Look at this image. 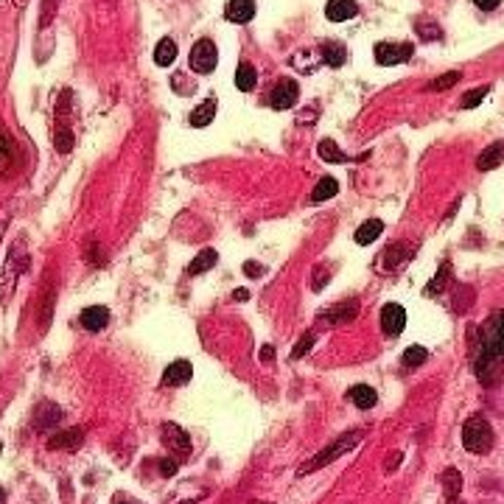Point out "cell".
Masks as SVG:
<instances>
[{"label":"cell","mask_w":504,"mask_h":504,"mask_svg":"<svg viewBox=\"0 0 504 504\" xmlns=\"http://www.w3.org/2000/svg\"><path fill=\"white\" fill-rule=\"evenodd\" d=\"M463 446L471 454H488L493 449V429L482 415H471L463 426Z\"/></svg>","instance_id":"cell-1"},{"label":"cell","mask_w":504,"mask_h":504,"mask_svg":"<svg viewBox=\"0 0 504 504\" xmlns=\"http://www.w3.org/2000/svg\"><path fill=\"white\" fill-rule=\"evenodd\" d=\"M362 440V432H350V435H342L339 440H333L328 449H322L314 460H308L305 465H300V477L303 474H311V471H319V468H325V465H331V463H336L342 454H347V451H353L356 449V443Z\"/></svg>","instance_id":"cell-2"},{"label":"cell","mask_w":504,"mask_h":504,"mask_svg":"<svg viewBox=\"0 0 504 504\" xmlns=\"http://www.w3.org/2000/svg\"><path fill=\"white\" fill-rule=\"evenodd\" d=\"M216 65H219V48H216V42L208 39V37L197 39L194 48H191V70L199 73V76H208V73L216 70Z\"/></svg>","instance_id":"cell-3"},{"label":"cell","mask_w":504,"mask_h":504,"mask_svg":"<svg viewBox=\"0 0 504 504\" xmlns=\"http://www.w3.org/2000/svg\"><path fill=\"white\" fill-rule=\"evenodd\" d=\"M412 45L409 42H378L376 45V62L384 65V67H392V65H401L412 56Z\"/></svg>","instance_id":"cell-4"},{"label":"cell","mask_w":504,"mask_h":504,"mask_svg":"<svg viewBox=\"0 0 504 504\" xmlns=\"http://www.w3.org/2000/svg\"><path fill=\"white\" fill-rule=\"evenodd\" d=\"M356 314H359V300H342V303L325 308V311L319 314V322L328 325V328H333V325H345V322L356 319Z\"/></svg>","instance_id":"cell-5"},{"label":"cell","mask_w":504,"mask_h":504,"mask_svg":"<svg viewBox=\"0 0 504 504\" xmlns=\"http://www.w3.org/2000/svg\"><path fill=\"white\" fill-rule=\"evenodd\" d=\"M297 95H300V87L294 79H280L272 90H269V104L274 110H289L297 104Z\"/></svg>","instance_id":"cell-6"},{"label":"cell","mask_w":504,"mask_h":504,"mask_svg":"<svg viewBox=\"0 0 504 504\" xmlns=\"http://www.w3.org/2000/svg\"><path fill=\"white\" fill-rule=\"evenodd\" d=\"M404 325H406V311H404V305L387 303V305L381 308V331H384L387 336H398V333L404 331Z\"/></svg>","instance_id":"cell-7"},{"label":"cell","mask_w":504,"mask_h":504,"mask_svg":"<svg viewBox=\"0 0 504 504\" xmlns=\"http://www.w3.org/2000/svg\"><path fill=\"white\" fill-rule=\"evenodd\" d=\"M191 376H194V367H191V362H185V359H177L174 364H168V370L163 373V387H183V384H188L191 381Z\"/></svg>","instance_id":"cell-8"},{"label":"cell","mask_w":504,"mask_h":504,"mask_svg":"<svg viewBox=\"0 0 504 504\" xmlns=\"http://www.w3.org/2000/svg\"><path fill=\"white\" fill-rule=\"evenodd\" d=\"M163 440H166V446H168L171 451H177V454H191V437H188L177 423H166V426H163Z\"/></svg>","instance_id":"cell-9"},{"label":"cell","mask_w":504,"mask_h":504,"mask_svg":"<svg viewBox=\"0 0 504 504\" xmlns=\"http://www.w3.org/2000/svg\"><path fill=\"white\" fill-rule=\"evenodd\" d=\"M356 14H359L356 0H328L325 3V17L331 22H345V20L356 17Z\"/></svg>","instance_id":"cell-10"},{"label":"cell","mask_w":504,"mask_h":504,"mask_svg":"<svg viewBox=\"0 0 504 504\" xmlns=\"http://www.w3.org/2000/svg\"><path fill=\"white\" fill-rule=\"evenodd\" d=\"M225 17L230 20V22H250L252 17H255V3L252 0H227V6H225Z\"/></svg>","instance_id":"cell-11"},{"label":"cell","mask_w":504,"mask_h":504,"mask_svg":"<svg viewBox=\"0 0 504 504\" xmlns=\"http://www.w3.org/2000/svg\"><path fill=\"white\" fill-rule=\"evenodd\" d=\"M107 322H110V308H104V305H90V308H84L81 311V325L87 328V331H104L107 328Z\"/></svg>","instance_id":"cell-12"},{"label":"cell","mask_w":504,"mask_h":504,"mask_svg":"<svg viewBox=\"0 0 504 504\" xmlns=\"http://www.w3.org/2000/svg\"><path fill=\"white\" fill-rule=\"evenodd\" d=\"M319 53H322V59H325L331 67H342V65L347 62V48H345L342 42H336V39H325V42L319 45Z\"/></svg>","instance_id":"cell-13"},{"label":"cell","mask_w":504,"mask_h":504,"mask_svg":"<svg viewBox=\"0 0 504 504\" xmlns=\"http://www.w3.org/2000/svg\"><path fill=\"white\" fill-rule=\"evenodd\" d=\"M409 258H412V244L395 241V244H390V247L384 250V266H387V269H395V266L406 263Z\"/></svg>","instance_id":"cell-14"},{"label":"cell","mask_w":504,"mask_h":504,"mask_svg":"<svg viewBox=\"0 0 504 504\" xmlns=\"http://www.w3.org/2000/svg\"><path fill=\"white\" fill-rule=\"evenodd\" d=\"M381 233H384V222H381V219H367V222L356 230V244L367 247V244H373Z\"/></svg>","instance_id":"cell-15"},{"label":"cell","mask_w":504,"mask_h":504,"mask_svg":"<svg viewBox=\"0 0 504 504\" xmlns=\"http://www.w3.org/2000/svg\"><path fill=\"white\" fill-rule=\"evenodd\" d=\"M499 163H504V140L493 143V146H488V149L479 154V160H477L479 171H491V168H496Z\"/></svg>","instance_id":"cell-16"},{"label":"cell","mask_w":504,"mask_h":504,"mask_svg":"<svg viewBox=\"0 0 504 504\" xmlns=\"http://www.w3.org/2000/svg\"><path fill=\"white\" fill-rule=\"evenodd\" d=\"M81 440H84V432H81V429H67V432L51 437V440H48V449H79Z\"/></svg>","instance_id":"cell-17"},{"label":"cell","mask_w":504,"mask_h":504,"mask_svg":"<svg viewBox=\"0 0 504 504\" xmlns=\"http://www.w3.org/2000/svg\"><path fill=\"white\" fill-rule=\"evenodd\" d=\"M174 59H177V42H174L171 37H163V39L157 42V48H154V62H157L160 67H168Z\"/></svg>","instance_id":"cell-18"},{"label":"cell","mask_w":504,"mask_h":504,"mask_svg":"<svg viewBox=\"0 0 504 504\" xmlns=\"http://www.w3.org/2000/svg\"><path fill=\"white\" fill-rule=\"evenodd\" d=\"M216 98H205L194 112H191V126H208L211 121H213V115H216Z\"/></svg>","instance_id":"cell-19"},{"label":"cell","mask_w":504,"mask_h":504,"mask_svg":"<svg viewBox=\"0 0 504 504\" xmlns=\"http://www.w3.org/2000/svg\"><path fill=\"white\" fill-rule=\"evenodd\" d=\"M350 401H353L359 409H373L376 401H378V395H376L373 387H367V384H356V387L350 390Z\"/></svg>","instance_id":"cell-20"},{"label":"cell","mask_w":504,"mask_h":504,"mask_svg":"<svg viewBox=\"0 0 504 504\" xmlns=\"http://www.w3.org/2000/svg\"><path fill=\"white\" fill-rule=\"evenodd\" d=\"M216 260H219V255L216 250H202L197 252V258L191 260V266H188V274H202V272H208V269H213L216 266Z\"/></svg>","instance_id":"cell-21"},{"label":"cell","mask_w":504,"mask_h":504,"mask_svg":"<svg viewBox=\"0 0 504 504\" xmlns=\"http://www.w3.org/2000/svg\"><path fill=\"white\" fill-rule=\"evenodd\" d=\"M255 84H258L255 67H252L250 62H241L239 70H236V87H239L241 93H250V90H255Z\"/></svg>","instance_id":"cell-22"},{"label":"cell","mask_w":504,"mask_h":504,"mask_svg":"<svg viewBox=\"0 0 504 504\" xmlns=\"http://www.w3.org/2000/svg\"><path fill=\"white\" fill-rule=\"evenodd\" d=\"M336 194H339L336 180H333V177H322V180L317 183V188L311 191V199H314V202H325V199H333Z\"/></svg>","instance_id":"cell-23"},{"label":"cell","mask_w":504,"mask_h":504,"mask_svg":"<svg viewBox=\"0 0 504 504\" xmlns=\"http://www.w3.org/2000/svg\"><path fill=\"white\" fill-rule=\"evenodd\" d=\"M317 154L325 160V163H345L347 157H345V152L336 146V140H331V138H325L322 143H319V149H317Z\"/></svg>","instance_id":"cell-24"},{"label":"cell","mask_w":504,"mask_h":504,"mask_svg":"<svg viewBox=\"0 0 504 504\" xmlns=\"http://www.w3.org/2000/svg\"><path fill=\"white\" fill-rule=\"evenodd\" d=\"M443 491H446L449 499H457V496H460V491H463V474H460L457 468H446V474H443Z\"/></svg>","instance_id":"cell-25"},{"label":"cell","mask_w":504,"mask_h":504,"mask_svg":"<svg viewBox=\"0 0 504 504\" xmlns=\"http://www.w3.org/2000/svg\"><path fill=\"white\" fill-rule=\"evenodd\" d=\"M449 280H451V263L446 260V263L440 266V272L432 277V283L426 286V297H435V294H440V291L446 289V283H449Z\"/></svg>","instance_id":"cell-26"},{"label":"cell","mask_w":504,"mask_h":504,"mask_svg":"<svg viewBox=\"0 0 504 504\" xmlns=\"http://www.w3.org/2000/svg\"><path fill=\"white\" fill-rule=\"evenodd\" d=\"M426 359H429V353H426V347H420V345L406 347V350H404V356H401V362H404L406 367H420Z\"/></svg>","instance_id":"cell-27"},{"label":"cell","mask_w":504,"mask_h":504,"mask_svg":"<svg viewBox=\"0 0 504 504\" xmlns=\"http://www.w3.org/2000/svg\"><path fill=\"white\" fill-rule=\"evenodd\" d=\"M491 93V87H474L471 93H465V98L460 101V107L463 110H471V107H477V104H482V98Z\"/></svg>","instance_id":"cell-28"},{"label":"cell","mask_w":504,"mask_h":504,"mask_svg":"<svg viewBox=\"0 0 504 504\" xmlns=\"http://www.w3.org/2000/svg\"><path fill=\"white\" fill-rule=\"evenodd\" d=\"M53 146H56V152H70V149H73V132H70L67 126L56 129V135H53Z\"/></svg>","instance_id":"cell-29"},{"label":"cell","mask_w":504,"mask_h":504,"mask_svg":"<svg viewBox=\"0 0 504 504\" xmlns=\"http://www.w3.org/2000/svg\"><path fill=\"white\" fill-rule=\"evenodd\" d=\"M460 76H463V73H457V70H451V73H446V76H440V79H435V81L429 84V90H449V87H454V84L460 81Z\"/></svg>","instance_id":"cell-30"},{"label":"cell","mask_w":504,"mask_h":504,"mask_svg":"<svg viewBox=\"0 0 504 504\" xmlns=\"http://www.w3.org/2000/svg\"><path fill=\"white\" fill-rule=\"evenodd\" d=\"M311 342H314V333H305V336H303V339L294 345V350H291V359L297 362L300 356H305V353L311 350Z\"/></svg>","instance_id":"cell-31"},{"label":"cell","mask_w":504,"mask_h":504,"mask_svg":"<svg viewBox=\"0 0 504 504\" xmlns=\"http://www.w3.org/2000/svg\"><path fill=\"white\" fill-rule=\"evenodd\" d=\"M418 34H420L423 39H435V37H440V28H437L435 22H426V20H418Z\"/></svg>","instance_id":"cell-32"},{"label":"cell","mask_w":504,"mask_h":504,"mask_svg":"<svg viewBox=\"0 0 504 504\" xmlns=\"http://www.w3.org/2000/svg\"><path fill=\"white\" fill-rule=\"evenodd\" d=\"M11 149H14V138H11V132L0 121V154H11Z\"/></svg>","instance_id":"cell-33"},{"label":"cell","mask_w":504,"mask_h":504,"mask_svg":"<svg viewBox=\"0 0 504 504\" xmlns=\"http://www.w3.org/2000/svg\"><path fill=\"white\" fill-rule=\"evenodd\" d=\"M328 283V269H322V266H317L314 269V280H311V289L314 291H322V286Z\"/></svg>","instance_id":"cell-34"},{"label":"cell","mask_w":504,"mask_h":504,"mask_svg":"<svg viewBox=\"0 0 504 504\" xmlns=\"http://www.w3.org/2000/svg\"><path fill=\"white\" fill-rule=\"evenodd\" d=\"M263 272H266V269H263L260 263H255V260H247V263H244V274H247V277H263Z\"/></svg>","instance_id":"cell-35"},{"label":"cell","mask_w":504,"mask_h":504,"mask_svg":"<svg viewBox=\"0 0 504 504\" xmlns=\"http://www.w3.org/2000/svg\"><path fill=\"white\" fill-rule=\"evenodd\" d=\"M160 471H163V477H174V474H177V463H174V460H163V463H160Z\"/></svg>","instance_id":"cell-36"},{"label":"cell","mask_w":504,"mask_h":504,"mask_svg":"<svg viewBox=\"0 0 504 504\" xmlns=\"http://www.w3.org/2000/svg\"><path fill=\"white\" fill-rule=\"evenodd\" d=\"M474 3H477V6L482 8V11H493V8H496V6L502 3V0H474Z\"/></svg>","instance_id":"cell-37"},{"label":"cell","mask_w":504,"mask_h":504,"mask_svg":"<svg viewBox=\"0 0 504 504\" xmlns=\"http://www.w3.org/2000/svg\"><path fill=\"white\" fill-rule=\"evenodd\" d=\"M233 297H236L239 303H244V300H250V291H247V289H239V291H236Z\"/></svg>","instance_id":"cell-38"},{"label":"cell","mask_w":504,"mask_h":504,"mask_svg":"<svg viewBox=\"0 0 504 504\" xmlns=\"http://www.w3.org/2000/svg\"><path fill=\"white\" fill-rule=\"evenodd\" d=\"M272 356H274V350H272V347L266 345V347L260 350V359H263V362H272Z\"/></svg>","instance_id":"cell-39"},{"label":"cell","mask_w":504,"mask_h":504,"mask_svg":"<svg viewBox=\"0 0 504 504\" xmlns=\"http://www.w3.org/2000/svg\"><path fill=\"white\" fill-rule=\"evenodd\" d=\"M449 504H463V499H449Z\"/></svg>","instance_id":"cell-40"},{"label":"cell","mask_w":504,"mask_h":504,"mask_svg":"<svg viewBox=\"0 0 504 504\" xmlns=\"http://www.w3.org/2000/svg\"><path fill=\"white\" fill-rule=\"evenodd\" d=\"M3 230H6V222H3V225H0V239H3Z\"/></svg>","instance_id":"cell-41"},{"label":"cell","mask_w":504,"mask_h":504,"mask_svg":"<svg viewBox=\"0 0 504 504\" xmlns=\"http://www.w3.org/2000/svg\"><path fill=\"white\" fill-rule=\"evenodd\" d=\"M3 499H6V493H3V491H0V502H3Z\"/></svg>","instance_id":"cell-42"}]
</instances>
